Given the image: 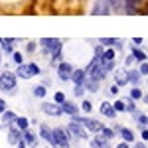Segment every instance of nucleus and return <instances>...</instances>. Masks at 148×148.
<instances>
[{
	"label": "nucleus",
	"mask_w": 148,
	"mask_h": 148,
	"mask_svg": "<svg viewBox=\"0 0 148 148\" xmlns=\"http://www.w3.org/2000/svg\"><path fill=\"white\" fill-rule=\"evenodd\" d=\"M67 132L71 134V136H75V138H89L87 126L83 125L81 121L73 119V116H71V123H69V126H67Z\"/></svg>",
	"instance_id": "obj_1"
},
{
	"label": "nucleus",
	"mask_w": 148,
	"mask_h": 148,
	"mask_svg": "<svg viewBox=\"0 0 148 148\" xmlns=\"http://www.w3.org/2000/svg\"><path fill=\"white\" fill-rule=\"evenodd\" d=\"M16 81H18V75H16V73H12V71H4V73L0 75V89H2V91L12 93L14 89H16Z\"/></svg>",
	"instance_id": "obj_2"
},
{
	"label": "nucleus",
	"mask_w": 148,
	"mask_h": 148,
	"mask_svg": "<svg viewBox=\"0 0 148 148\" xmlns=\"http://www.w3.org/2000/svg\"><path fill=\"white\" fill-rule=\"evenodd\" d=\"M16 75L20 79H30V77L40 75V67L36 63H22V65H18V69H16Z\"/></svg>",
	"instance_id": "obj_3"
},
{
	"label": "nucleus",
	"mask_w": 148,
	"mask_h": 148,
	"mask_svg": "<svg viewBox=\"0 0 148 148\" xmlns=\"http://www.w3.org/2000/svg\"><path fill=\"white\" fill-rule=\"evenodd\" d=\"M53 136H56L57 148H69V136H67V130L65 128H53Z\"/></svg>",
	"instance_id": "obj_4"
},
{
	"label": "nucleus",
	"mask_w": 148,
	"mask_h": 148,
	"mask_svg": "<svg viewBox=\"0 0 148 148\" xmlns=\"http://www.w3.org/2000/svg\"><path fill=\"white\" fill-rule=\"evenodd\" d=\"M91 14H99V16H109L111 14V2L109 0H97L93 4Z\"/></svg>",
	"instance_id": "obj_5"
},
{
	"label": "nucleus",
	"mask_w": 148,
	"mask_h": 148,
	"mask_svg": "<svg viewBox=\"0 0 148 148\" xmlns=\"http://www.w3.org/2000/svg\"><path fill=\"white\" fill-rule=\"evenodd\" d=\"M73 119H77V121H81L83 125L87 126V130H91V132H101L105 126L99 123V121H95V119H87V116H73Z\"/></svg>",
	"instance_id": "obj_6"
},
{
	"label": "nucleus",
	"mask_w": 148,
	"mask_h": 148,
	"mask_svg": "<svg viewBox=\"0 0 148 148\" xmlns=\"http://www.w3.org/2000/svg\"><path fill=\"white\" fill-rule=\"evenodd\" d=\"M42 111L49 116H59V114L63 113V107L59 105V103H44L42 105Z\"/></svg>",
	"instance_id": "obj_7"
},
{
	"label": "nucleus",
	"mask_w": 148,
	"mask_h": 148,
	"mask_svg": "<svg viewBox=\"0 0 148 148\" xmlns=\"http://www.w3.org/2000/svg\"><path fill=\"white\" fill-rule=\"evenodd\" d=\"M73 71H75V69L71 67L69 63L61 61L59 67H57V75H59V79H61V81H69V79H71V75H73Z\"/></svg>",
	"instance_id": "obj_8"
},
{
	"label": "nucleus",
	"mask_w": 148,
	"mask_h": 148,
	"mask_svg": "<svg viewBox=\"0 0 148 148\" xmlns=\"http://www.w3.org/2000/svg\"><path fill=\"white\" fill-rule=\"evenodd\" d=\"M22 136H24V130H20L18 126H14V125L8 126V142H10V144L22 142Z\"/></svg>",
	"instance_id": "obj_9"
},
{
	"label": "nucleus",
	"mask_w": 148,
	"mask_h": 148,
	"mask_svg": "<svg viewBox=\"0 0 148 148\" xmlns=\"http://www.w3.org/2000/svg\"><path fill=\"white\" fill-rule=\"evenodd\" d=\"M40 136L44 138V140H47L49 144L53 148H57V142H56V136H53V130L49 128V126H46V125H40Z\"/></svg>",
	"instance_id": "obj_10"
},
{
	"label": "nucleus",
	"mask_w": 148,
	"mask_h": 148,
	"mask_svg": "<svg viewBox=\"0 0 148 148\" xmlns=\"http://www.w3.org/2000/svg\"><path fill=\"white\" fill-rule=\"evenodd\" d=\"M87 71L85 69H75L73 71V75H71V81L75 83V85H85V81H87Z\"/></svg>",
	"instance_id": "obj_11"
},
{
	"label": "nucleus",
	"mask_w": 148,
	"mask_h": 148,
	"mask_svg": "<svg viewBox=\"0 0 148 148\" xmlns=\"http://www.w3.org/2000/svg\"><path fill=\"white\" fill-rule=\"evenodd\" d=\"M59 42L61 40H56V38H44V40H40V46L44 47V51H53Z\"/></svg>",
	"instance_id": "obj_12"
},
{
	"label": "nucleus",
	"mask_w": 148,
	"mask_h": 148,
	"mask_svg": "<svg viewBox=\"0 0 148 148\" xmlns=\"http://www.w3.org/2000/svg\"><path fill=\"white\" fill-rule=\"evenodd\" d=\"M101 113L105 114V116H109V119H114L119 111L114 109V105H111V103H103L101 105Z\"/></svg>",
	"instance_id": "obj_13"
},
{
	"label": "nucleus",
	"mask_w": 148,
	"mask_h": 148,
	"mask_svg": "<svg viewBox=\"0 0 148 148\" xmlns=\"http://www.w3.org/2000/svg\"><path fill=\"white\" fill-rule=\"evenodd\" d=\"M22 140L28 144V146H36V142H38V138H36V134L28 128V130H24V136H22Z\"/></svg>",
	"instance_id": "obj_14"
},
{
	"label": "nucleus",
	"mask_w": 148,
	"mask_h": 148,
	"mask_svg": "<svg viewBox=\"0 0 148 148\" xmlns=\"http://www.w3.org/2000/svg\"><path fill=\"white\" fill-rule=\"evenodd\" d=\"M140 6H142V0H128L126 2V12L136 14V10H140Z\"/></svg>",
	"instance_id": "obj_15"
},
{
	"label": "nucleus",
	"mask_w": 148,
	"mask_h": 148,
	"mask_svg": "<svg viewBox=\"0 0 148 148\" xmlns=\"http://www.w3.org/2000/svg\"><path fill=\"white\" fill-rule=\"evenodd\" d=\"M114 79H116V85H126V83H128V73H126L125 69H121V71H116V73H114Z\"/></svg>",
	"instance_id": "obj_16"
},
{
	"label": "nucleus",
	"mask_w": 148,
	"mask_h": 148,
	"mask_svg": "<svg viewBox=\"0 0 148 148\" xmlns=\"http://www.w3.org/2000/svg\"><path fill=\"white\" fill-rule=\"evenodd\" d=\"M61 107H63V113L71 114V116H77V111H79V109H77V105H73V103L65 101L63 105H61Z\"/></svg>",
	"instance_id": "obj_17"
},
{
	"label": "nucleus",
	"mask_w": 148,
	"mask_h": 148,
	"mask_svg": "<svg viewBox=\"0 0 148 148\" xmlns=\"http://www.w3.org/2000/svg\"><path fill=\"white\" fill-rule=\"evenodd\" d=\"M91 146H95V148H109V140H107L105 136H97V138L91 140Z\"/></svg>",
	"instance_id": "obj_18"
},
{
	"label": "nucleus",
	"mask_w": 148,
	"mask_h": 148,
	"mask_svg": "<svg viewBox=\"0 0 148 148\" xmlns=\"http://www.w3.org/2000/svg\"><path fill=\"white\" fill-rule=\"evenodd\" d=\"M119 132H121V136H123L125 142H132V140H134V132H132L130 128H123V126H121V130H119Z\"/></svg>",
	"instance_id": "obj_19"
},
{
	"label": "nucleus",
	"mask_w": 148,
	"mask_h": 148,
	"mask_svg": "<svg viewBox=\"0 0 148 148\" xmlns=\"http://www.w3.org/2000/svg\"><path fill=\"white\" fill-rule=\"evenodd\" d=\"M14 123H16V126H18L20 130H28V128H30V121H28L26 116H18Z\"/></svg>",
	"instance_id": "obj_20"
},
{
	"label": "nucleus",
	"mask_w": 148,
	"mask_h": 148,
	"mask_svg": "<svg viewBox=\"0 0 148 148\" xmlns=\"http://www.w3.org/2000/svg\"><path fill=\"white\" fill-rule=\"evenodd\" d=\"M128 79H130V83H134V85H140L142 73H140V71H128Z\"/></svg>",
	"instance_id": "obj_21"
},
{
	"label": "nucleus",
	"mask_w": 148,
	"mask_h": 148,
	"mask_svg": "<svg viewBox=\"0 0 148 148\" xmlns=\"http://www.w3.org/2000/svg\"><path fill=\"white\" fill-rule=\"evenodd\" d=\"M16 119H18V116L12 113V111H6V113H2V123H4V125H8V126H10V125H12V121H16Z\"/></svg>",
	"instance_id": "obj_22"
},
{
	"label": "nucleus",
	"mask_w": 148,
	"mask_h": 148,
	"mask_svg": "<svg viewBox=\"0 0 148 148\" xmlns=\"http://www.w3.org/2000/svg\"><path fill=\"white\" fill-rule=\"evenodd\" d=\"M85 87H87V91H93V93H97L99 91V81L97 79H89V81H85Z\"/></svg>",
	"instance_id": "obj_23"
},
{
	"label": "nucleus",
	"mask_w": 148,
	"mask_h": 148,
	"mask_svg": "<svg viewBox=\"0 0 148 148\" xmlns=\"http://www.w3.org/2000/svg\"><path fill=\"white\" fill-rule=\"evenodd\" d=\"M109 2H111V6H113L114 10L123 12V8H126V2L128 0H109Z\"/></svg>",
	"instance_id": "obj_24"
},
{
	"label": "nucleus",
	"mask_w": 148,
	"mask_h": 148,
	"mask_svg": "<svg viewBox=\"0 0 148 148\" xmlns=\"http://www.w3.org/2000/svg\"><path fill=\"white\" fill-rule=\"evenodd\" d=\"M134 116H136V123L142 126V128L148 125V116H146V114H142V113H138V111H134Z\"/></svg>",
	"instance_id": "obj_25"
},
{
	"label": "nucleus",
	"mask_w": 148,
	"mask_h": 148,
	"mask_svg": "<svg viewBox=\"0 0 148 148\" xmlns=\"http://www.w3.org/2000/svg\"><path fill=\"white\" fill-rule=\"evenodd\" d=\"M123 101H125V107H126L128 113H134V111H136V107H134V99H132V97H126V99H123Z\"/></svg>",
	"instance_id": "obj_26"
},
{
	"label": "nucleus",
	"mask_w": 148,
	"mask_h": 148,
	"mask_svg": "<svg viewBox=\"0 0 148 148\" xmlns=\"http://www.w3.org/2000/svg\"><path fill=\"white\" fill-rule=\"evenodd\" d=\"M61 49H63V44L59 42V44L56 46V49L51 51V59H53V61H59V57H61Z\"/></svg>",
	"instance_id": "obj_27"
},
{
	"label": "nucleus",
	"mask_w": 148,
	"mask_h": 148,
	"mask_svg": "<svg viewBox=\"0 0 148 148\" xmlns=\"http://www.w3.org/2000/svg\"><path fill=\"white\" fill-rule=\"evenodd\" d=\"M121 40H116V38H103L101 40V44L103 46H107V47H113V46H116Z\"/></svg>",
	"instance_id": "obj_28"
},
{
	"label": "nucleus",
	"mask_w": 148,
	"mask_h": 148,
	"mask_svg": "<svg viewBox=\"0 0 148 148\" xmlns=\"http://www.w3.org/2000/svg\"><path fill=\"white\" fill-rule=\"evenodd\" d=\"M132 57L138 59V61H146V53H144V51H140V49H136V47L132 49Z\"/></svg>",
	"instance_id": "obj_29"
},
{
	"label": "nucleus",
	"mask_w": 148,
	"mask_h": 148,
	"mask_svg": "<svg viewBox=\"0 0 148 148\" xmlns=\"http://www.w3.org/2000/svg\"><path fill=\"white\" fill-rule=\"evenodd\" d=\"M46 93H47V89L44 87V85H38V87L34 89V95H36V97H40V99H42V97H46Z\"/></svg>",
	"instance_id": "obj_30"
},
{
	"label": "nucleus",
	"mask_w": 148,
	"mask_h": 148,
	"mask_svg": "<svg viewBox=\"0 0 148 148\" xmlns=\"http://www.w3.org/2000/svg\"><path fill=\"white\" fill-rule=\"evenodd\" d=\"M101 136H105L107 140H111V138L114 136V130H113V128H107V126H105V128L101 130Z\"/></svg>",
	"instance_id": "obj_31"
},
{
	"label": "nucleus",
	"mask_w": 148,
	"mask_h": 148,
	"mask_svg": "<svg viewBox=\"0 0 148 148\" xmlns=\"http://www.w3.org/2000/svg\"><path fill=\"white\" fill-rule=\"evenodd\" d=\"M130 97H132L134 101H136V99H142V91L136 87V89H132V91H130Z\"/></svg>",
	"instance_id": "obj_32"
},
{
	"label": "nucleus",
	"mask_w": 148,
	"mask_h": 148,
	"mask_svg": "<svg viewBox=\"0 0 148 148\" xmlns=\"http://www.w3.org/2000/svg\"><path fill=\"white\" fill-rule=\"evenodd\" d=\"M81 109H83L85 113H91V111H93V105L89 101H83V103H81Z\"/></svg>",
	"instance_id": "obj_33"
},
{
	"label": "nucleus",
	"mask_w": 148,
	"mask_h": 148,
	"mask_svg": "<svg viewBox=\"0 0 148 148\" xmlns=\"http://www.w3.org/2000/svg\"><path fill=\"white\" fill-rule=\"evenodd\" d=\"M53 99H56V103L63 105V103H65V95H63V93H56V97H53Z\"/></svg>",
	"instance_id": "obj_34"
},
{
	"label": "nucleus",
	"mask_w": 148,
	"mask_h": 148,
	"mask_svg": "<svg viewBox=\"0 0 148 148\" xmlns=\"http://www.w3.org/2000/svg\"><path fill=\"white\" fill-rule=\"evenodd\" d=\"M83 89H85V85H75V89H73L75 97H81V95H83Z\"/></svg>",
	"instance_id": "obj_35"
},
{
	"label": "nucleus",
	"mask_w": 148,
	"mask_h": 148,
	"mask_svg": "<svg viewBox=\"0 0 148 148\" xmlns=\"http://www.w3.org/2000/svg\"><path fill=\"white\" fill-rule=\"evenodd\" d=\"M114 109L121 113V111H126V107H125V101H116L114 103Z\"/></svg>",
	"instance_id": "obj_36"
},
{
	"label": "nucleus",
	"mask_w": 148,
	"mask_h": 148,
	"mask_svg": "<svg viewBox=\"0 0 148 148\" xmlns=\"http://www.w3.org/2000/svg\"><path fill=\"white\" fill-rule=\"evenodd\" d=\"M12 59L18 63V65H22V53H18V51H14V56H12Z\"/></svg>",
	"instance_id": "obj_37"
},
{
	"label": "nucleus",
	"mask_w": 148,
	"mask_h": 148,
	"mask_svg": "<svg viewBox=\"0 0 148 148\" xmlns=\"http://www.w3.org/2000/svg\"><path fill=\"white\" fill-rule=\"evenodd\" d=\"M140 73H142V75H148V63H142V65H140Z\"/></svg>",
	"instance_id": "obj_38"
},
{
	"label": "nucleus",
	"mask_w": 148,
	"mask_h": 148,
	"mask_svg": "<svg viewBox=\"0 0 148 148\" xmlns=\"http://www.w3.org/2000/svg\"><path fill=\"white\" fill-rule=\"evenodd\" d=\"M140 138H142L144 142L148 140V128H142V132H140Z\"/></svg>",
	"instance_id": "obj_39"
},
{
	"label": "nucleus",
	"mask_w": 148,
	"mask_h": 148,
	"mask_svg": "<svg viewBox=\"0 0 148 148\" xmlns=\"http://www.w3.org/2000/svg\"><path fill=\"white\" fill-rule=\"evenodd\" d=\"M2 113H6V103L0 99V114H2Z\"/></svg>",
	"instance_id": "obj_40"
},
{
	"label": "nucleus",
	"mask_w": 148,
	"mask_h": 148,
	"mask_svg": "<svg viewBox=\"0 0 148 148\" xmlns=\"http://www.w3.org/2000/svg\"><path fill=\"white\" fill-rule=\"evenodd\" d=\"M116 148H130V146H128V142H125V140H123V142H121Z\"/></svg>",
	"instance_id": "obj_41"
},
{
	"label": "nucleus",
	"mask_w": 148,
	"mask_h": 148,
	"mask_svg": "<svg viewBox=\"0 0 148 148\" xmlns=\"http://www.w3.org/2000/svg\"><path fill=\"white\" fill-rule=\"evenodd\" d=\"M132 42H134V46H140V44H142V38H134Z\"/></svg>",
	"instance_id": "obj_42"
},
{
	"label": "nucleus",
	"mask_w": 148,
	"mask_h": 148,
	"mask_svg": "<svg viewBox=\"0 0 148 148\" xmlns=\"http://www.w3.org/2000/svg\"><path fill=\"white\" fill-rule=\"evenodd\" d=\"M16 146H18V148H28V144H26V142H24V140H22V142H18Z\"/></svg>",
	"instance_id": "obj_43"
},
{
	"label": "nucleus",
	"mask_w": 148,
	"mask_h": 148,
	"mask_svg": "<svg viewBox=\"0 0 148 148\" xmlns=\"http://www.w3.org/2000/svg\"><path fill=\"white\" fill-rule=\"evenodd\" d=\"M134 148H146V144H144V142H136V144H134Z\"/></svg>",
	"instance_id": "obj_44"
},
{
	"label": "nucleus",
	"mask_w": 148,
	"mask_h": 148,
	"mask_svg": "<svg viewBox=\"0 0 148 148\" xmlns=\"http://www.w3.org/2000/svg\"><path fill=\"white\" fill-rule=\"evenodd\" d=\"M36 49V44H28V51H34Z\"/></svg>",
	"instance_id": "obj_45"
},
{
	"label": "nucleus",
	"mask_w": 148,
	"mask_h": 148,
	"mask_svg": "<svg viewBox=\"0 0 148 148\" xmlns=\"http://www.w3.org/2000/svg\"><path fill=\"white\" fill-rule=\"evenodd\" d=\"M111 93H113V95H116V93H119V87H116V85H114V87H111Z\"/></svg>",
	"instance_id": "obj_46"
},
{
	"label": "nucleus",
	"mask_w": 148,
	"mask_h": 148,
	"mask_svg": "<svg viewBox=\"0 0 148 148\" xmlns=\"http://www.w3.org/2000/svg\"><path fill=\"white\" fill-rule=\"evenodd\" d=\"M144 101H146V103H148V95H144Z\"/></svg>",
	"instance_id": "obj_47"
},
{
	"label": "nucleus",
	"mask_w": 148,
	"mask_h": 148,
	"mask_svg": "<svg viewBox=\"0 0 148 148\" xmlns=\"http://www.w3.org/2000/svg\"><path fill=\"white\" fill-rule=\"evenodd\" d=\"M0 61H2V57H0Z\"/></svg>",
	"instance_id": "obj_48"
}]
</instances>
